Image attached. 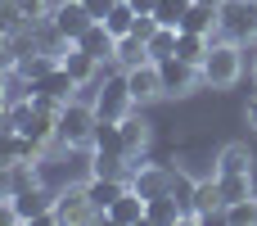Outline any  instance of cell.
<instances>
[{"label":"cell","instance_id":"obj_21","mask_svg":"<svg viewBox=\"0 0 257 226\" xmlns=\"http://www.w3.org/2000/svg\"><path fill=\"white\" fill-rule=\"evenodd\" d=\"M113 59H117L122 68H136V63H149V45H145V36H136V32L117 36V50H113Z\"/></svg>","mask_w":257,"mask_h":226},{"label":"cell","instance_id":"obj_25","mask_svg":"<svg viewBox=\"0 0 257 226\" xmlns=\"http://www.w3.org/2000/svg\"><path fill=\"white\" fill-rule=\"evenodd\" d=\"M226 172H253V154L244 145H226L217 154V177H226Z\"/></svg>","mask_w":257,"mask_h":226},{"label":"cell","instance_id":"obj_38","mask_svg":"<svg viewBox=\"0 0 257 226\" xmlns=\"http://www.w3.org/2000/svg\"><path fill=\"white\" fill-rule=\"evenodd\" d=\"M0 127H9V118H5V113H0Z\"/></svg>","mask_w":257,"mask_h":226},{"label":"cell","instance_id":"obj_15","mask_svg":"<svg viewBox=\"0 0 257 226\" xmlns=\"http://www.w3.org/2000/svg\"><path fill=\"white\" fill-rule=\"evenodd\" d=\"M72 45H81L86 54H95V59L104 63V59H113V50H117V36H113V32H108V27L95 18V23H90V27H86V32H81Z\"/></svg>","mask_w":257,"mask_h":226},{"label":"cell","instance_id":"obj_31","mask_svg":"<svg viewBox=\"0 0 257 226\" xmlns=\"http://www.w3.org/2000/svg\"><path fill=\"white\" fill-rule=\"evenodd\" d=\"M18 9H23V18H45L50 14V0H14Z\"/></svg>","mask_w":257,"mask_h":226},{"label":"cell","instance_id":"obj_33","mask_svg":"<svg viewBox=\"0 0 257 226\" xmlns=\"http://www.w3.org/2000/svg\"><path fill=\"white\" fill-rule=\"evenodd\" d=\"M81 5L90 9V18H104V14H108V9H113L117 0H81Z\"/></svg>","mask_w":257,"mask_h":226},{"label":"cell","instance_id":"obj_36","mask_svg":"<svg viewBox=\"0 0 257 226\" xmlns=\"http://www.w3.org/2000/svg\"><path fill=\"white\" fill-rule=\"evenodd\" d=\"M154 5H158V0H131V9H136V14H154Z\"/></svg>","mask_w":257,"mask_h":226},{"label":"cell","instance_id":"obj_11","mask_svg":"<svg viewBox=\"0 0 257 226\" xmlns=\"http://www.w3.org/2000/svg\"><path fill=\"white\" fill-rule=\"evenodd\" d=\"M131 190H140L145 199L172 195V172H167V168H154V163H136V168H131Z\"/></svg>","mask_w":257,"mask_h":226},{"label":"cell","instance_id":"obj_35","mask_svg":"<svg viewBox=\"0 0 257 226\" xmlns=\"http://www.w3.org/2000/svg\"><path fill=\"white\" fill-rule=\"evenodd\" d=\"M5 109H9V72L0 68V113H5Z\"/></svg>","mask_w":257,"mask_h":226},{"label":"cell","instance_id":"obj_29","mask_svg":"<svg viewBox=\"0 0 257 226\" xmlns=\"http://www.w3.org/2000/svg\"><path fill=\"white\" fill-rule=\"evenodd\" d=\"M185 9H190V0H158V5H154V18H158L163 27H181Z\"/></svg>","mask_w":257,"mask_h":226},{"label":"cell","instance_id":"obj_3","mask_svg":"<svg viewBox=\"0 0 257 226\" xmlns=\"http://www.w3.org/2000/svg\"><path fill=\"white\" fill-rule=\"evenodd\" d=\"M217 32L230 41H257V0H221L217 5Z\"/></svg>","mask_w":257,"mask_h":226},{"label":"cell","instance_id":"obj_28","mask_svg":"<svg viewBox=\"0 0 257 226\" xmlns=\"http://www.w3.org/2000/svg\"><path fill=\"white\" fill-rule=\"evenodd\" d=\"M221 217H226L230 226L257 222V195H253V199H235V204H226V208H221Z\"/></svg>","mask_w":257,"mask_h":226},{"label":"cell","instance_id":"obj_1","mask_svg":"<svg viewBox=\"0 0 257 226\" xmlns=\"http://www.w3.org/2000/svg\"><path fill=\"white\" fill-rule=\"evenodd\" d=\"M95 122H99V113H95V104H77V100H68L63 109H59V145H68V149H86L90 140H95Z\"/></svg>","mask_w":257,"mask_h":226},{"label":"cell","instance_id":"obj_34","mask_svg":"<svg viewBox=\"0 0 257 226\" xmlns=\"http://www.w3.org/2000/svg\"><path fill=\"white\" fill-rule=\"evenodd\" d=\"M18 222V208H14V199H0V226H14Z\"/></svg>","mask_w":257,"mask_h":226},{"label":"cell","instance_id":"obj_26","mask_svg":"<svg viewBox=\"0 0 257 226\" xmlns=\"http://www.w3.org/2000/svg\"><path fill=\"white\" fill-rule=\"evenodd\" d=\"M99 23H104L113 36H126V32L136 27V9H131V0H117V5H113V9L99 18Z\"/></svg>","mask_w":257,"mask_h":226},{"label":"cell","instance_id":"obj_2","mask_svg":"<svg viewBox=\"0 0 257 226\" xmlns=\"http://www.w3.org/2000/svg\"><path fill=\"white\" fill-rule=\"evenodd\" d=\"M239 68H244V59H239V41H212V50H208V59H203V82L212 86V91H226V86H235L239 82Z\"/></svg>","mask_w":257,"mask_h":226},{"label":"cell","instance_id":"obj_12","mask_svg":"<svg viewBox=\"0 0 257 226\" xmlns=\"http://www.w3.org/2000/svg\"><path fill=\"white\" fill-rule=\"evenodd\" d=\"M72 91H77V82H72V72H68L63 63L32 82V95H45V100H59V104H68V100H72Z\"/></svg>","mask_w":257,"mask_h":226},{"label":"cell","instance_id":"obj_22","mask_svg":"<svg viewBox=\"0 0 257 226\" xmlns=\"http://www.w3.org/2000/svg\"><path fill=\"white\" fill-rule=\"evenodd\" d=\"M50 68H59V50H32V54H23V59H18V68H14V72H23L27 82H36V77H45Z\"/></svg>","mask_w":257,"mask_h":226},{"label":"cell","instance_id":"obj_23","mask_svg":"<svg viewBox=\"0 0 257 226\" xmlns=\"http://www.w3.org/2000/svg\"><path fill=\"white\" fill-rule=\"evenodd\" d=\"M117 127H122V145H126V159H136V154L145 149V140H149V122H145L140 113H126Z\"/></svg>","mask_w":257,"mask_h":226},{"label":"cell","instance_id":"obj_4","mask_svg":"<svg viewBox=\"0 0 257 226\" xmlns=\"http://www.w3.org/2000/svg\"><path fill=\"white\" fill-rule=\"evenodd\" d=\"M9 199H14V208H18V222L54 226V195H50V190H45L41 181H32V186H23V190H14Z\"/></svg>","mask_w":257,"mask_h":226},{"label":"cell","instance_id":"obj_7","mask_svg":"<svg viewBox=\"0 0 257 226\" xmlns=\"http://www.w3.org/2000/svg\"><path fill=\"white\" fill-rule=\"evenodd\" d=\"M95 217H104L95 204H90V195H86V186H72V190H63V195H54V222L59 226H77V222H95Z\"/></svg>","mask_w":257,"mask_h":226},{"label":"cell","instance_id":"obj_13","mask_svg":"<svg viewBox=\"0 0 257 226\" xmlns=\"http://www.w3.org/2000/svg\"><path fill=\"white\" fill-rule=\"evenodd\" d=\"M59 63L72 72V82H77V86L95 82V72H99V59H95V54H86V50H81V45H72V41L59 50Z\"/></svg>","mask_w":257,"mask_h":226},{"label":"cell","instance_id":"obj_27","mask_svg":"<svg viewBox=\"0 0 257 226\" xmlns=\"http://www.w3.org/2000/svg\"><path fill=\"white\" fill-rule=\"evenodd\" d=\"M176 32H181V27H158V32L145 41V45H149V59H154V63H158V59H167V54H176Z\"/></svg>","mask_w":257,"mask_h":226},{"label":"cell","instance_id":"obj_32","mask_svg":"<svg viewBox=\"0 0 257 226\" xmlns=\"http://www.w3.org/2000/svg\"><path fill=\"white\" fill-rule=\"evenodd\" d=\"M9 195H14V168L0 163V199H9Z\"/></svg>","mask_w":257,"mask_h":226},{"label":"cell","instance_id":"obj_37","mask_svg":"<svg viewBox=\"0 0 257 226\" xmlns=\"http://www.w3.org/2000/svg\"><path fill=\"white\" fill-rule=\"evenodd\" d=\"M248 127L257 131V100H248Z\"/></svg>","mask_w":257,"mask_h":226},{"label":"cell","instance_id":"obj_5","mask_svg":"<svg viewBox=\"0 0 257 226\" xmlns=\"http://www.w3.org/2000/svg\"><path fill=\"white\" fill-rule=\"evenodd\" d=\"M131 104H136V95H131V86H126V72H122V77H104V86H99V95H95V113L108 118V122H122V118L131 113Z\"/></svg>","mask_w":257,"mask_h":226},{"label":"cell","instance_id":"obj_39","mask_svg":"<svg viewBox=\"0 0 257 226\" xmlns=\"http://www.w3.org/2000/svg\"><path fill=\"white\" fill-rule=\"evenodd\" d=\"M253 77H257V63H253Z\"/></svg>","mask_w":257,"mask_h":226},{"label":"cell","instance_id":"obj_24","mask_svg":"<svg viewBox=\"0 0 257 226\" xmlns=\"http://www.w3.org/2000/svg\"><path fill=\"white\" fill-rule=\"evenodd\" d=\"M217 186H221V199L226 204L253 199V172H226V177H217Z\"/></svg>","mask_w":257,"mask_h":226},{"label":"cell","instance_id":"obj_30","mask_svg":"<svg viewBox=\"0 0 257 226\" xmlns=\"http://www.w3.org/2000/svg\"><path fill=\"white\" fill-rule=\"evenodd\" d=\"M23 23H32V18H23V9H18L14 0H0V32L9 36V32H18Z\"/></svg>","mask_w":257,"mask_h":226},{"label":"cell","instance_id":"obj_14","mask_svg":"<svg viewBox=\"0 0 257 226\" xmlns=\"http://www.w3.org/2000/svg\"><path fill=\"white\" fill-rule=\"evenodd\" d=\"M108 222H117V226H136V222H145V195L140 190H122L113 204H108V213H104Z\"/></svg>","mask_w":257,"mask_h":226},{"label":"cell","instance_id":"obj_19","mask_svg":"<svg viewBox=\"0 0 257 226\" xmlns=\"http://www.w3.org/2000/svg\"><path fill=\"white\" fill-rule=\"evenodd\" d=\"M190 208L208 222L212 213H221L226 208V199H221V186L217 181H194V195H190Z\"/></svg>","mask_w":257,"mask_h":226},{"label":"cell","instance_id":"obj_18","mask_svg":"<svg viewBox=\"0 0 257 226\" xmlns=\"http://www.w3.org/2000/svg\"><path fill=\"white\" fill-rule=\"evenodd\" d=\"M208 50H212V36H203V32H176V59H185V63H199L203 68V59H208Z\"/></svg>","mask_w":257,"mask_h":226},{"label":"cell","instance_id":"obj_6","mask_svg":"<svg viewBox=\"0 0 257 226\" xmlns=\"http://www.w3.org/2000/svg\"><path fill=\"white\" fill-rule=\"evenodd\" d=\"M158 77H163V95H190L199 82H203V68L199 63H185L176 54L158 59Z\"/></svg>","mask_w":257,"mask_h":226},{"label":"cell","instance_id":"obj_10","mask_svg":"<svg viewBox=\"0 0 257 226\" xmlns=\"http://www.w3.org/2000/svg\"><path fill=\"white\" fill-rule=\"evenodd\" d=\"M126 86H131L136 104H145V100H158V95H163V77H158V63L149 59V63H136V68H126Z\"/></svg>","mask_w":257,"mask_h":226},{"label":"cell","instance_id":"obj_16","mask_svg":"<svg viewBox=\"0 0 257 226\" xmlns=\"http://www.w3.org/2000/svg\"><path fill=\"white\" fill-rule=\"evenodd\" d=\"M131 181H122V177H104V172H95L90 181H86V195H90V204L99 208V213H108V204L126 190Z\"/></svg>","mask_w":257,"mask_h":226},{"label":"cell","instance_id":"obj_20","mask_svg":"<svg viewBox=\"0 0 257 226\" xmlns=\"http://www.w3.org/2000/svg\"><path fill=\"white\" fill-rule=\"evenodd\" d=\"M181 27H185V32H203V36H212V32H217V5H212V0H190Z\"/></svg>","mask_w":257,"mask_h":226},{"label":"cell","instance_id":"obj_8","mask_svg":"<svg viewBox=\"0 0 257 226\" xmlns=\"http://www.w3.org/2000/svg\"><path fill=\"white\" fill-rule=\"evenodd\" d=\"M50 23H54V32H59L63 41H77L95 18H90V9H86L81 0H63V5H54V9H50Z\"/></svg>","mask_w":257,"mask_h":226},{"label":"cell","instance_id":"obj_17","mask_svg":"<svg viewBox=\"0 0 257 226\" xmlns=\"http://www.w3.org/2000/svg\"><path fill=\"white\" fill-rule=\"evenodd\" d=\"M185 217V204L176 199V195H154V199H145V222H158V226H172Z\"/></svg>","mask_w":257,"mask_h":226},{"label":"cell","instance_id":"obj_9","mask_svg":"<svg viewBox=\"0 0 257 226\" xmlns=\"http://www.w3.org/2000/svg\"><path fill=\"white\" fill-rule=\"evenodd\" d=\"M45 145H36V140H27L23 131H14V127H0V163H36V154H41Z\"/></svg>","mask_w":257,"mask_h":226}]
</instances>
